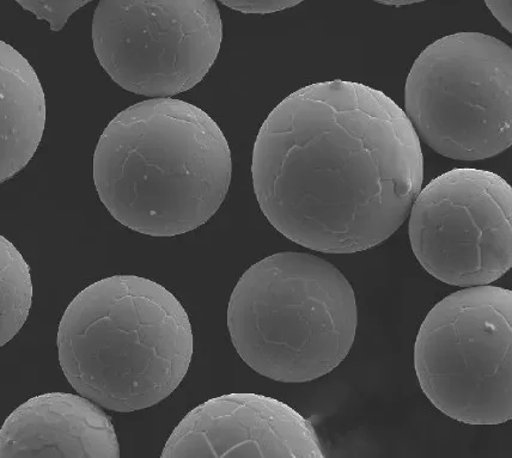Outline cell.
Returning <instances> with one entry per match:
<instances>
[{
	"instance_id": "1",
	"label": "cell",
	"mask_w": 512,
	"mask_h": 458,
	"mask_svg": "<svg viewBox=\"0 0 512 458\" xmlns=\"http://www.w3.org/2000/svg\"><path fill=\"white\" fill-rule=\"evenodd\" d=\"M253 185L273 228L325 254L386 242L422 191L424 157L400 106L367 85L295 91L268 115L253 151Z\"/></svg>"
},
{
	"instance_id": "2",
	"label": "cell",
	"mask_w": 512,
	"mask_h": 458,
	"mask_svg": "<svg viewBox=\"0 0 512 458\" xmlns=\"http://www.w3.org/2000/svg\"><path fill=\"white\" fill-rule=\"evenodd\" d=\"M227 138L191 103L152 99L109 122L94 154L97 194L115 221L151 237L197 230L227 198Z\"/></svg>"
},
{
	"instance_id": "3",
	"label": "cell",
	"mask_w": 512,
	"mask_h": 458,
	"mask_svg": "<svg viewBox=\"0 0 512 458\" xmlns=\"http://www.w3.org/2000/svg\"><path fill=\"white\" fill-rule=\"evenodd\" d=\"M59 364L71 387L118 413L150 408L184 381L193 357L187 311L152 280L114 276L73 299L59 323Z\"/></svg>"
},
{
	"instance_id": "4",
	"label": "cell",
	"mask_w": 512,
	"mask_h": 458,
	"mask_svg": "<svg viewBox=\"0 0 512 458\" xmlns=\"http://www.w3.org/2000/svg\"><path fill=\"white\" fill-rule=\"evenodd\" d=\"M355 291L343 273L307 253L253 265L231 295L228 329L237 354L261 376L306 383L331 374L355 343Z\"/></svg>"
},
{
	"instance_id": "5",
	"label": "cell",
	"mask_w": 512,
	"mask_h": 458,
	"mask_svg": "<svg viewBox=\"0 0 512 458\" xmlns=\"http://www.w3.org/2000/svg\"><path fill=\"white\" fill-rule=\"evenodd\" d=\"M512 51L491 35L457 33L426 47L407 77L405 109L444 157L484 161L512 143Z\"/></svg>"
},
{
	"instance_id": "6",
	"label": "cell",
	"mask_w": 512,
	"mask_h": 458,
	"mask_svg": "<svg viewBox=\"0 0 512 458\" xmlns=\"http://www.w3.org/2000/svg\"><path fill=\"white\" fill-rule=\"evenodd\" d=\"M512 292L451 293L425 317L414 346L420 388L449 418L499 425L512 418Z\"/></svg>"
},
{
	"instance_id": "7",
	"label": "cell",
	"mask_w": 512,
	"mask_h": 458,
	"mask_svg": "<svg viewBox=\"0 0 512 458\" xmlns=\"http://www.w3.org/2000/svg\"><path fill=\"white\" fill-rule=\"evenodd\" d=\"M223 23L212 0L100 2L93 44L103 70L130 93L168 99L191 90L215 64Z\"/></svg>"
},
{
	"instance_id": "8",
	"label": "cell",
	"mask_w": 512,
	"mask_h": 458,
	"mask_svg": "<svg viewBox=\"0 0 512 458\" xmlns=\"http://www.w3.org/2000/svg\"><path fill=\"white\" fill-rule=\"evenodd\" d=\"M411 247L420 265L457 287L495 283L512 266V189L503 177L453 169L432 180L411 207Z\"/></svg>"
},
{
	"instance_id": "9",
	"label": "cell",
	"mask_w": 512,
	"mask_h": 458,
	"mask_svg": "<svg viewBox=\"0 0 512 458\" xmlns=\"http://www.w3.org/2000/svg\"><path fill=\"white\" fill-rule=\"evenodd\" d=\"M163 458H323L314 426L284 402L251 393L219 396L188 413Z\"/></svg>"
},
{
	"instance_id": "10",
	"label": "cell",
	"mask_w": 512,
	"mask_h": 458,
	"mask_svg": "<svg viewBox=\"0 0 512 458\" xmlns=\"http://www.w3.org/2000/svg\"><path fill=\"white\" fill-rule=\"evenodd\" d=\"M2 458H119L112 419L84 396L50 393L24 402L0 431Z\"/></svg>"
},
{
	"instance_id": "11",
	"label": "cell",
	"mask_w": 512,
	"mask_h": 458,
	"mask_svg": "<svg viewBox=\"0 0 512 458\" xmlns=\"http://www.w3.org/2000/svg\"><path fill=\"white\" fill-rule=\"evenodd\" d=\"M0 181L12 179L32 160L44 136L46 95L29 61L0 42Z\"/></svg>"
},
{
	"instance_id": "12",
	"label": "cell",
	"mask_w": 512,
	"mask_h": 458,
	"mask_svg": "<svg viewBox=\"0 0 512 458\" xmlns=\"http://www.w3.org/2000/svg\"><path fill=\"white\" fill-rule=\"evenodd\" d=\"M33 301L27 261L4 236L0 237V346L14 339L26 325Z\"/></svg>"
},
{
	"instance_id": "13",
	"label": "cell",
	"mask_w": 512,
	"mask_h": 458,
	"mask_svg": "<svg viewBox=\"0 0 512 458\" xmlns=\"http://www.w3.org/2000/svg\"><path fill=\"white\" fill-rule=\"evenodd\" d=\"M26 11L33 14L42 21L51 24L52 32H60L65 27L67 20L72 14L89 4L90 2H17Z\"/></svg>"
},
{
	"instance_id": "14",
	"label": "cell",
	"mask_w": 512,
	"mask_h": 458,
	"mask_svg": "<svg viewBox=\"0 0 512 458\" xmlns=\"http://www.w3.org/2000/svg\"><path fill=\"white\" fill-rule=\"evenodd\" d=\"M301 2H225L222 4L235 11L243 12V14H272V12L282 11L290 8H295Z\"/></svg>"
},
{
	"instance_id": "15",
	"label": "cell",
	"mask_w": 512,
	"mask_h": 458,
	"mask_svg": "<svg viewBox=\"0 0 512 458\" xmlns=\"http://www.w3.org/2000/svg\"><path fill=\"white\" fill-rule=\"evenodd\" d=\"M485 4L492 12V15L496 17V20L502 24L503 28L511 33V0H505V2H485Z\"/></svg>"
}]
</instances>
